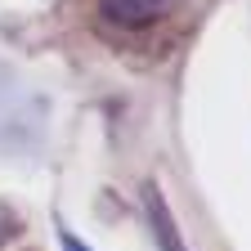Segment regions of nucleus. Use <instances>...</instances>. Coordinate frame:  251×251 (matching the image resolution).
Listing matches in <instances>:
<instances>
[{"mask_svg": "<svg viewBox=\"0 0 251 251\" xmlns=\"http://www.w3.org/2000/svg\"><path fill=\"white\" fill-rule=\"evenodd\" d=\"M148 215H152V233H157V247L162 251H184V242H179V229H175V215H171V206H166V198H162V188H152L148 184Z\"/></svg>", "mask_w": 251, "mask_h": 251, "instance_id": "obj_2", "label": "nucleus"}, {"mask_svg": "<svg viewBox=\"0 0 251 251\" xmlns=\"http://www.w3.org/2000/svg\"><path fill=\"white\" fill-rule=\"evenodd\" d=\"M58 242H63V251H90V247H85L72 229H58Z\"/></svg>", "mask_w": 251, "mask_h": 251, "instance_id": "obj_3", "label": "nucleus"}, {"mask_svg": "<svg viewBox=\"0 0 251 251\" xmlns=\"http://www.w3.org/2000/svg\"><path fill=\"white\" fill-rule=\"evenodd\" d=\"M175 0H99V14L117 27H148L157 23Z\"/></svg>", "mask_w": 251, "mask_h": 251, "instance_id": "obj_1", "label": "nucleus"}, {"mask_svg": "<svg viewBox=\"0 0 251 251\" xmlns=\"http://www.w3.org/2000/svg\"><path fill=\"white\" fill-rule=\"evenodd\" d=\"M9 233H14V215H9V211H5V206H0V242H5V238H9Z\"/></svg>", "mask_w": 251, "mask_h": 251, "instance_id": "obj_4", "label": "nucleus"}]
</instances>
